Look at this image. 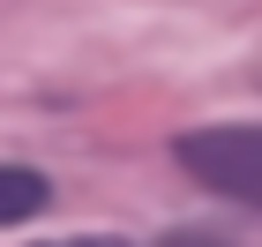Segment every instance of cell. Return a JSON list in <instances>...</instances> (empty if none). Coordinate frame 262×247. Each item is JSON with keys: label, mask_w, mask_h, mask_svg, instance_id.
Returning <instances> with one entry per match:
<instances>
[{"label": "cell", "mask_w": 262, "mask_h": 247, "mask_svg": "<svg viewBox=\"0 0 262 247\" xmlns=\"http://www.w3.org/2000/svg\"><path fill=\"white\" fill-rule=\"evenodd\" d=\"M172 165H180L195 187L225 195V203L262 210V127H240V120L187 127L180 143H172Z\"/></svg>", "instance_id": "6da1fadb"}, {"label": "cell", "mask_w": 262, "mask_h": 247, "mask_svg": "<svg viewBox=\"0 0 262 247\" xmlns=\"http://www.w3.org/2000/svg\"><path fill=\"white\" fill-rule=\"evenodd\" d=\"M45 203H53V180L38 165H0V225H30Z\"/></svg>", "instance_id": "7a4b0ae2"}, {"label": "cell", "mask_w": 262, "mask_h": 247, "mask_svg": "<svg viewBox=\"0 0 262 247\" xmlns=\"http://www.w3.org/2000/svg\"><path fill=\"white\" fill-rule=\"evenodd\" d=\"M158 247H232V240H225V232H165Z\"/></svg>", "instance_id": "3957f363"}, {"label": "cell", "mask_w": 262, "mask_h": 247, "mask_svg": "<svg viewBox=\"0 0 262 247\" xmlns=\"http://www.w3.org/2000/svg\"><path fill=\"white\" fill-rule=\"evenodd\" d=\"M38 247H90V240H38Z\"/></svg>", "instance_id": "277c9868"}, {"label": "cell", "mask_w": 262, "mask_h": 247, "mask_svg": "<svg viewBox=\"0 0 262 247\" xmlns=\"http://www.w3.org/2000/svg\"><path fill=\"white\" fill-rule=\"evenodd\" d=\"M255 82H262V68H255Z\"/></svg>", "instance_id": "5b68a950"}]
</instances>
